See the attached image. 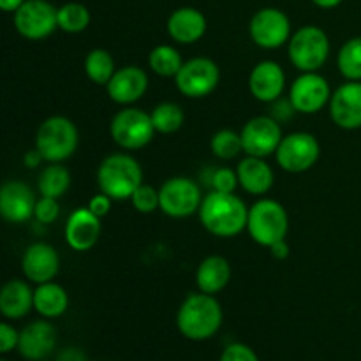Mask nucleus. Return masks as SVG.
Masks as SVG:
<instances>
[{
  "instance_id": "nucleus-23",
  "label": "nucleus",
  "mask_w": 361,
  "mask_h": 361,
  "mask_svg": "<svg viewBox=\"0 0 361 361\" xmlns=\"http://www.w3.org/2000/svg\"><path fill=\"white\" fill-rule=\"evenodd\" d=\"M240 187L252 196H264L275 183V173L267 159L245 155L236 166Z\"/></svg>"
},
{
  "instance_id": "nucleus-27",
  "label": "nucleus",
  "mask_w": 361,
  "mask_h": 361,
  "mask_svg": "<svg viewBox=\"0 0 361 361\" xmlns=\"http://www.w3.org/2000/svg\"><path fill=\"white\" fill-rule=\"evenodd\" d=\"M71 187V171L62 166V162H48L44 169L39 173L37 190L41 196L60 200L66 196Z\"/></svg>"
},
{
  "instance_id": "nucleus-25",
  "label": "nucleus",
  "mask_w": 361,
  "mask_h": 361,
  "mask_svg": "<svg viewBox=\"0 0 361 361\" xmlns=\"http://www.w3.org/2000/svg\"><path fill=\"white\" fill-rule=\"evenodd\" d=\"M231 264L222 256H208L196 270V286L201 293L219 295L231 281Z\"/></svg>"
},
{
  "instance_id": "nucleus-1",
  "label": "nucleus",
  "mask_w": 361,
  "mask_h": 361,
  "mask_svg": "<svg viewBox=\"0 0 361 361\" xmlns=\"http://www.w3.org/2000/svg\"><path fill=\"white\" fill-rule=\"evenodd\" d=\"M200 221L217 238H235L247 229L249 207L235 192L210 190L201 201Z\"/></svg>"
},
{
  "instance_id": "nucleus-43",
  "label": "nucleus",
  "mask_w": 361,
  "mask_h": 361,
  "mask_svg": "<svg viewBox=\"0 0 361 361\" xmlns=\"http://www.w3.org/2000/svg\"><path fill=\"white\" fill-rule=\"evenodd\" d=\"M25 0H0V9L4 13H16L21 6H23Z\"/></svg>"
},
{
  "instance_id": "nucleus-36",
  "label": "nucleus",
  "mask_w": 361,
  "mask_h": 361,
  "mask_svg": "<svg viewBox=\"0 0 361 361\" xmlns=\"http://www.w3.org/2000/svg\"><path fill=\"white\" fill-rule=\"evenodd\" d=\"M60 215V204L59 200L55 197H46L41 196L35 203V210H34V219L41 224H53V222L59 219Z\"/></svg>"
},
{
  "instance_id": "nucleus-34",
  "label": "nucleus",
  "mask_w": 361,
  "mask_h": 361,
  "mask_svg": "<svg viewBox=\"0 0 361 361\" xmlns=\"http://www.w3.org/2000/svg\"><path fill=\"white\" fill-rule=\"evenodd\" d=\"M134 210L140 214H152V212L161 208V197H159V189L148 185V183H141L136 190H134L133 197H130Z\"/></svg>"
},
{
  "instance_id": "nucleus-28",
  "label": "nucleus",
  "mask_w": 361,
  "mask_h": 361,
  "mask_svg": "<svg viewBox=\"0 0 361 361\" xmlns=\"http://www.w3.org/2000/svg\"><path fill=\"white\" fill-rule=\"evenodd\" d=\"M83 66L88 80L95 85H102V87H106L109 83V80H111L116 71L115 59L104 48L90 49L87 53V56H85Z\"/></svg>"
},
{
  "instance_id": "nucleus-9",
  "label": "nucleus",
  "mask_w": 361,
  "mask_h": 361,
  "mask_svg": "<svg viewBox=\"0 0 361 361\" xmlns=\"http://www.w3.org/2000/svg\"><path fill=\"white\" fill-rule=\"evenodd\" d=\"M321 157V145L317 137L310 133H291L282 137L275 161L288 173H305L317 164Z\"/></svg>"
},
{
  "instance_id": "nucleus-18",
  "label": "nucleus",
  "mask_w": 361,
  "mask_h": 361,
  "mask_svg": "<svg viewBox=\"0 0 361 361\" xmlns=\"http://www.w3.org/2000/svg\"><path fill=\"white\" fill-rule=\"evenodd\" d=\"M148 90V74L137 66L118 67L106 85L108 97L120 106H130L140 101Z\"/></svg>"
},
{
  "instance_id": "nucleus-29",
  "label": "nucleus",
  "mask_w": 361,
  "mask_h": 361,
  "mask_svg": "<svg viewBox=\"0 0 361 361\" xmlns=\"http://www.w3.org/2000/svg\"><path fill=\"white\" fill-rule=\"evenodd\" d=\"M182 66L183 59L175 46L159 44L148 55V67L161 78H175Z\"/></svg>"
},
{
  "instance_id": "nucleus-41",
  "label": "nucleus",
  "mask_w": 361,
  "mask_h": 361,
  "mask_svg": "<svg viewBox=\"0 0 361 361\" xmlns=\"http://www.w3.org/2000/svg\"><path fill=\"white\" fill-rule=\"evenodd\" d=\"M289 252H291V249H289V243L286 242V240H281V242H275L274 245L270 247V254L275 257V259H288Z\"/></svg>"
},
{
  "instance_id": "nucleus-37",
  "label": "nucleus",
  "mask_w": 361,
  "mask_h": 361,
  "mask_svg": "<svg viewBox=\"0 0 361 361\" xmlns=\"http://www.w3.org/2000/svg\"><path fill=\"white\" fill-rule=\"evenodd\" d=\"M219 361H259V358H257L256 351L252 348L242 344V342H235V344H229L222 351Z\"/></svg>"
},
{
  "instance_id": "nucleus-17",
  "label": "nucleus",
  "mask_w": 361,
  "mask_h": 361,
  "mask_svg": "<svg viewBox=\"0 0 361 361\" xmlns=\"http://www.w3.org/2000/svg\"><path fill=\"white\" fill-rule=\"evenodd\" d=\"M60 270V256L53 245L46 242H35L25 249L21 257V271L25 279L34 284L51 282Z\"/></svg>"
},
{
  "instance_id": "nucleus-30",
  "label": "nucleus",
  "mask_w": 361,
  "mask_h": 361,
  "mask_svg": "<svg viewBox=\"0 0 361 361\" xmlns=\"http://www.w3.org/2000/svg\"><path fill=\"white\" fill-rule=\"evenodd\" d=\"M150 116L159 134L178 133L182 129L183 122H185V113H183L182 106L171 101L161 102V104L155 106L150 111Z\"/></svg>"
},
{
  "instance_id": "nucleus-4",
  "label": "nucleus",
  "mask_w": 361,
  "mask_h": 361,
  "mask_svg": "<svg viewBox=\"0 0 361 361\" xmlns=\"http://www.w3.org/2000/svg\"><path fill=\"white\" fill-rule=\"evenodd\" d=\"M80 145L76 123L62 115L46 118L35 133V147L46 162H63L74 155Z\"/></svg>"
},
{
  "instance_id": "nucleus-32",
  "label": "nucleus",
  "mask_w": 361,
  "mask_h": 361,
  "mask_svg": "<svg viewBox=\"0 0 361 361\" xmlns=\"http://www.w3.org/2000/svg\"><path fill=\"white\" fill-rule=\"evenodd\" d=\"M90 11L80 2H69L59 7V28L67 34H80L90 25Z\"/></svg>"
},
{
  "instance_id": "nucleus-40",
  "label": "nucleus",
  "mask_w": 361,
  "mask_h": 361,
  "mask_svg": "<svg viewBox=\"0 0 361 361\" xmlns=\"http://www.w3.org/2000/svg\"><path fill=\"white\" fill-rule=\"evenodd\" d=\"M55 361H88V358L80 348H66L56 355Z\"/></svg>"
},
{
  "instance_id": "nucleus-8",
  "label": "nucleus",
  "mask_w": 361,
  "mask_h": 361,
  "mask_svg": "<svg viewBox=\"0 0 361 361\" xmlns=\"http://www.w3.org/2000/svg\"><path fill=\"white\" fill-rule=\"evenodd\" d=\"M161 208L159 210L171 219H187L197 214L203 201L201 187L189 176H173L159 189Z\"/></svg>"
},
{
  "instance_id": "nucleus-16",
  "label": "nucleus",
  "mask_w": 361,
  "mask_h": 361,
  "mask_svg": "<svg viewBox=\"0 0 361 361\" xmlns=\"http://www.w3.org/2000/svg\"><path fill=\"white\" fill-rule=\"evenodd\" d=\"M330 116L344 130L361 129V81H345L330 99Z\"/></svg>"
},
{
  "instance_id": "nucleus-24",
  "label": "nucleus",
  "mask_w": 361,
  "mask_h": 361,
  "mask_svg": "<svg viewBox=\"0 0 361 361\" xmlns=\"http://www.w3.org/2000/svg\"><path fill=\"white\" fill-rule=\"evenodd\" d=\"M34 309V289L28 281L11 279L0 291V312L6 319H23Z\"/></svg>"
},
{
  "instance_id": "nucleus-3",
  "label": "nucleus",
  "mask_w": 361,
  "mask_h": 361,
  "mask_svg": "<svg viewBox=\"0 0 361 361\" xmlns=\"http://www.w3.org/2000/svg\"><path fill=\"white\" fill-rule=\"evenodd\" d=\"M143 183V169L129 154H111L104 157L97 169V185L113 201L130 200L134 190Z\"/></svg>"
},
{
  "instance_id": "nucleus-19",
  "label": "nucleus",
  "mask_w": 361,
  "mask_h": 361,
  "mask_svg": "<svg viewBox=\"0 0 361 361\" xmlns=\"http://www.w3.org/2000/svg\"><path fill=\"white\" fill-rule=\"evenodd\" d=\"M56 330L48 319L32 321L20 331L18 351L28 361H42L53 355L56 348Z\"/></svg>"
},
{
  "instance_id": "nucleus-10",
  "label": "nucleus",
  "mask_w": 361,
  "mask_h": 361,
  "mask_svg": "<svg viewBox=\"0 0 361 361\" xmlns=\"http://www.w3.org/2000/svg\"><path fill=\"white\" fill-rule=\"evenodd\" d=\"M221 83V69L207 56H194L183 62L175 76V85L182 95L189 99H203L215 92Z\"/></svg>"
},
{
  "instance_id": "nucleus-44",
  "label": "nucleus",
  "mask_w": 361,
  "mask_h": 361,
  "mask_svg": "<svg viewBox=\"0 0 361 361\" xmlns=\"http://www.w3.org/2000/svg\"><path fill=\"white\" fill-rule=\"evenodd\" d=\"M312 2L321 9H334V7L341 6L342 0H312Z\"/></svg>"
},
{
  "instance_id": "nucleus-45",
  "label": "nucleus",
  "mask_w": 361,
  "mask_h": 361,
  "mask_svg": "<svg viewBox=\"0 0 361 361\" xmlns=\"http://www.w3.org/2000/svg\"><path fill=\"white\" fill-rule=\"evenodd\" d=\"M2 361H7V360H2Z\"/></svg>"
},
{
  "instance_id": "nucleus-21",
  "label": "nucleus",
  "mask_w": 361,
  "mask_h": 361,
  "mask_svg": "<svg viewBox=\"0 0 361 361\" xmlns=\"http://www.w3.org/2000/svg\"><path fill=\"white\" fill-rule=\"evenodd\" d=\"M286 88V73L275 60L256 63L249 74V90L259 102H275Z\"/></svg>"
},
{
  "instance_id": "nucleus-2",
  "label": "nucleus",
  "mask_w": 361,
  "mask_h": 361,
  "mask_svg": "<svg viewBox=\"0 0 361 361\" xmlns=\"http://www.w3.org/2000/svg\"><path fill=\"white\" fill-rule=\"evenodd\" d=\"M224 312L214 295L190 293L176 312V328L185 338L194 342L208 341L222 326Z\"/></svg>"
},
{
  "instance_id": "nucleus-38",
  "label": "nucleus",
  "mask_w": 361,
  "mask_h": 361,
  "mask_svg": "<svg viewBox=\"0 0 361 361\" xmlns=\"http://www.w3.org/2000/svg\"><path fill=\"white\" fill-rule=\"evenodd\" d=\"M18 342H20V331L9 323L0 324V353L7 355L13 349H18Z\"/></svg>"
},
{
  "instance_id": "nucleus-42",
  "label": "nucleus",
  "mask_w": 361,
  "mask_h": 361,
  "mask_svg": "<svg viewBox=\"0 0 361 361\" xmlns=\"http://www.w3.org/2000/svg\"><path fill=\"white\" fill-rule=\"evenodd\" d=\"M42 161H44V159H42V155L39 154L37 148H34V150H28L23 157V164L30 169H35L37 166H41Z\"/></svg>"
},
{
  "instance_id": "nucleus-14",
  "label": "nucleus",
  "mask_w": 361,
  "mask_h": 361,
  "mask_svg": "<svg viewBox=\"0 0 361 361\" xmlns=\"http://www.w3.org/2000/svg\"><path fill=\"white\" fill-rule=\"evenodd\" d=\"M330 83L319 73H302L289 88V101L295 106L296 113L316 115L330 104Z\"/></svg>"
},
{
  "instance_id": "nucleus-11",
  "label": "nucleus",
  "mask_w": 361,
  "mask_h": 361,
  "mask_svg": "<svg viewBox=\"0 0 361 361\" xmlns=\"http://www.w3.org/2000/svg\"><path fill=\"white\" fill-rule=\"evenodd\" d=\"M14 28L28 41H42L59 28V9L48 0H25L14 13Z\"/></svg>"
},
{
  "instance_id": "nucleus-12",
  "label": "nucleus",
  "mask_w": 361,
  "mask_h": 361,
  "mask_svg": "<svg viewBox=\"0 0 361 361\" xmlns=\"http://www.w3.org/2000/svg\"><path fill=\"white\" fill-rule=\"evenodd\" d=\"M250 39L263 49H277L291 39V21L284 11L277 7H263L249 23Z\"/></svg>"
},
{
  "instance_id": "nucleus-22",
  "label": "nucleus",
  "mask_w": 361,
  "mask_h": 361,
  "mask_svg": "<svg viewBox=\"0 0 361 361\" xmlns=\"http://www.w3.org/2000/svg\"><path fill=\"white\" fill-rule=\"evenodd\" d=\"M207 18L196 7H180L168 18V34L178 44H194L207 34Z\"/></svg>"
},
{
  "instance_id": "nucleus-35",
  "label": "nucleus",
  "mask_w": 361,
  "mask_h": 361,
  "mask_svg": "<svg viewBox=\"0 0 361 361\" xmlns=\"http://www.w3.org/2000/svg\"><path fill=\"white\" fill-rule=\"evenodd\" d=\"M208 185L210 190H219V192H236L240 187L238 173L231 168H217L212 169L208 176Z\"/></svg>"
},
{
  "instance_id": "nucleus-20",
  "label": "nucleus",
  "mask_w": 361,
  "mask_h": 361,
  "mask_svg": "<svg viewBox=\"0 0 361 361\" xmlns=\"http://www.w3.org/2000/svg\"><path fill=\"white\" fill-rule=\"evenodd\" d=\"M101 231V217L92 214L88 208L81 207L76 208L67 219L63 236L71 249L76 252H87V250L94 249L95 243L99 242Z\"/></svg>"
},
{
  "instance_id": "nucleus-31",
  "label": "nucleus",
  "mask_w": 361,
  "mask_h": 361,
  "mask_svg": "<svg viewBox=\"0 0 361 361\" xmlns=\"http://www.w3.org/2000/svg\"><path fill=\"white\" fill-rule=\"evenodd\" d=\"M337 66L348 81H361V37H353L342 44Z\"/></svg>"
},
{
  "instance_id": "nucleus-5",
  "label": "nucleus",
  "mask_w": 361,
  "mask_h": 361,
  "mask_svg": "<svg viewBox=\"0 0 361 361\" xmlns=\"http://www.w3.org/2000/svg\"><path fill=\"white\" fill-rule=\"evenodd\" d=\"M247 231L261 247L270 249L275 242L286 240L289 231V215L277 200L261 197L249 207Z\"/></svg>"
},
{
  "instance_id": "nucleus-39",
  "label": "nucleus",
  "mask_w": 361,
  "mask_h": 361,
  "mask_svg": "<svg viewBox=\"0 0 361 361\" xmlns=\"http://www.w3.org/2000/svg\"><path fill=\"white\" fill-rule=\"evenodd\" d=\"M111 203L113 200L108 196V194L101 192V194H95L94 197H90V201H88L87 208L92 212V214H95L97 217H104V215L109 214V210H111Z\"/></svg>"
},
{
  "instance_id": "nucleus-15",
  "label": "nucleus",
  "mask_w": 361,
  "mask_h": 361,
  "mask_svg": "<svg viewBox=\"0 0 361 361\" xmlns=\"http://www.w3.org/2000/svg\"><path fill=\"white\" fill-rule=\"evenodd\" d=\"M37 197L32 187L21 180H7L0 189V214L11 224H23L34 217Z\"/></svg>"
},
{
  "instance_id": "nucleus-26",
  "label": "nucleus",
  "mask_w": 361,
  "mask_h": 361,
  "mask_svg": "<svg viewBox=\"0 0 361 361\" xmlns=\"http://www.w3.org/2000/svg\"><path fill=\"white\" fill-rule=\"evenodd\" d=\"M69 309V293L55 281L39 284L34 289V310L44 319H56Z\"/></svg>"
},
{
  "instance_id": "nucleus-33",
  "label": "nucleus",
  "mask_w": 361,
  "mask_h": 361,
  "mask_svg": "<svg viewBox=\"0 0 361 361\" xmlns=\"http://www.w3.org/2000/svg\"><path fill=\"white\" fill-rule=\"evenodd\" d=\"M212 154L222 161H231L240 154H243L242 134L233 129H221L210 140Z\"/></svg>"
},
{
  "instance_id": "nucleus-7",
  "label": "nucleus",
  "mask_w": 361,
  "mask_h": 361,
  "mask_svg": "<svg viewBox=\"0 0 361 361\" xmlns=\"http://www.w3.org/2000/svg\"><path fill=\"white\" fill-rule=\"evenodd\" d=\"M155 133L157 130L152 122L150 113L134 106H126L120 109L109 122V134L123 150H141L152 143Z\"/></svg>"
},
{
  "instance_id": "nucleus-6",
  "label": "nucleus",
  "mask_w": 361,
  "mask_h": 361,
  "mask_svg": "<svg viewBox=\"0 0 361 361\" xmlns=\"http://www.w3.org/2000/svg\"><path fill=\"white\" fill-rule=\"evenodd\" d=\"M331 44L326 32L316 25H305L291 35L288 55L300 73H319L330 56Z\"/></svg>"
},
{
  "instance_id": "nucleus-13",
  "label": "nucleus",
  "mask_w": 361,
  "mask_h": 361,
  "mask_svg": "<svg viewBox=\"0 0 361 361\" xmlns=\"http://www.w3.org/2000/svg\"><path fill=\"white\" fill-rule=\"evenodd\" d=\"M240 134H242L243 154L261 159L275 155L282 137H284L281 122H277L271 115L254 116L243 126Z\"/></svg>"
}]
</instances>
